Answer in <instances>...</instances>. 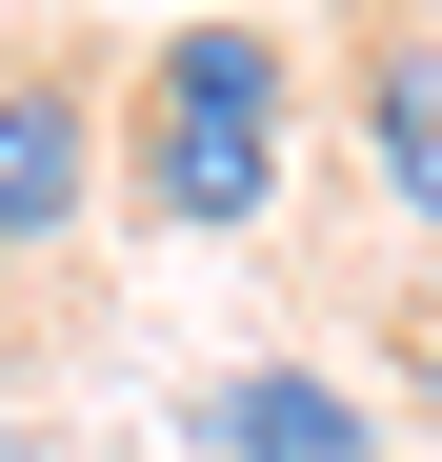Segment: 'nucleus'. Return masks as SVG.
Wrapping results in <instances>:
<instances>
[{
    "mask_svg": "<svg viewBox=\"0 0 442 462\" xmlns=\"http://www.w3.org/2000/svg\"><path fill=\"white\" fill-rule=\"evenodd\" d=\"M181 462H382V422H362L322 362H221L201 422H181Z\"/></svg>",
    "mask_w": 442,
    "mask_h": 462,
    "instance_id": "3",
    "label": "nucleus"
},
{
    "mask_svg": "<svg viewBox=\"0 0 442 462\" xmlns=\"http://www.w3.org/2000/svg\"><path fill=\"white\" fill-rule=\"evenodd\" d=\"M0 462H60V442H41V422H0Z\"/></svg>",
    "mask_w": 442,
    "mask_h": 462,
    "instance_id": "6",
    "label": "nucleus"
},
{
    "mask_svg": "<svg viewBox=\"0 0 442 462\" xmlns=\"http://www.w3.org/2000/svg\"><path fill=\"white\" fill-rule=\"evenodd\" d=\"M281 121H302V60H281L262 21H161V60H141V101H121V181H141V221L242 242V221L281 201Z\"/></svg>",
    "mask_w": 442,
    "mask_h": 462,
    "instance_id": "1",
    "label": "nucleus"
},
{
    "mask_svg": "<svg viewBox=\"0 0 442 462\" xmlns=\"http://www.w3.org/2000/svg\"><path fill=\"white\" fill-rule=\"evenodd\" d=\"M402 382H422V402H442V282H422V322H402Z\"/></svg>",
    "mask_w": 442,
    "mask_h": 462,
    "instance_id": "5",
    "label": "nucleus"
},
{
    "mask_svg": "<svg viewBox=\"0 0 442 462\" xmlns=\"http://www.w3.org/2000/svg\"><path fill=\"white\" fill-rule=\"evenodd\" d=\"M362 162H382V201L442 242V41H422V21L362 41Z\"/></svg>",
    "mask_w": 442,
    "mask_h": 462,
    "instance_id": "4",
    "label": "nucleus"
},
{
    "mask_svg": "<svg viewBox=\"0 0 442 462\" xmlns=\"http://www.w3.org/2000/svg\"><path fill=\"white\" fill-rule=\"evenodd\" d=\"M101 101L60 81V60H0V262H41V242H81V201H101Z\"/></svg>",
    "mask_w": 442,
    "mask_h": 462,
    "instance_id": "2",
    "label": "nucleus"
}]
</instances>
